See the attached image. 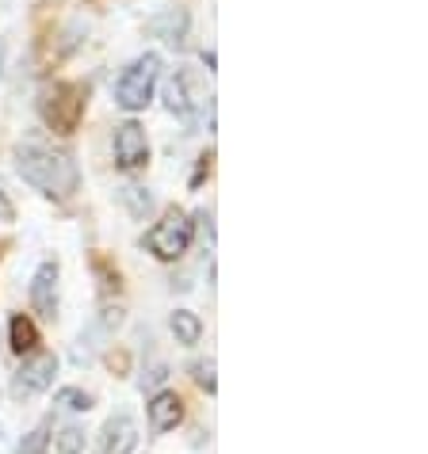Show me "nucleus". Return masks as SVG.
Returning a JSON list of instances; mask_svg holds the SVG:
<instances>
[{
  "label": "nucleus",
  "instance_id": "obj_20",
  "mask_svg": "<svg viewBox=\"0 0 428 454\" xmlns=\"http://www.w3.org/2000/svg\"><path fill=\"white\" fill-rule=\"evenodd\" d=\"M165 378H169V374H165V367H154V371H149V374L142 378V389H146V386H161Z\"/></svg>",
  "mask_w": 428,
  "mask_h": 454
},
{
  "label": "nucleus",
  "instance_id": "obj_1",
  "mask_svg": "<svg viewBox=\"0 0 428 454\" xmlns=\"http://www.w3.org/2000/svg\"><path fill=\"white\" fill-rule=\"evenodd\" d=\"M16 172L50 199H69L77 192V165L69 160V153H54L46 145H20Z\"/></svg>",
  "mask_w": 428,
  "mask_h": 454
},
{
  "label": "nucleus",
  "instance_id": "obj_12",
  "mask_svg": "<svg viewBox=\"0 0 428 454\" xmlns=\"http://www.w3.org/2000/svg\"><path fill=\"white\" fill-rule=\"evenodd\" d=\"M8 344L16 356H31V351L39 348V329H35V321L28 313H16V317L8 321Z\"/></svg>",
  "mask_w": 428,
  "mask_h": 454
},
{
  "label": "nucleus",
  "instance_id": "obj_2",
  "mask_svg": "<svg viewBox=\"0 0 428 454\" xmlns=\"http://www.w3.org/2000/svg\"><path fill=\"white\" fill-rule=\"evenodd\" d=\"M39 107H43V119H46L50 130L73 134L84 119V88L73 84V81H54V84L43 88Z\"/></svg>",
  "mask_w": 428,
  "mask_h": 454
},
{
  "label": "nucleus",
  "instance_id": "obj_9",
  "mask_svg": "<svg viewBox=\"0 0 428 454\" xmlns=\"http://www.w3.org/2000/svg\"><path fill=\"white\" fill-rule=\"evenodd\" d=\"M138 447V427L127 412L111 416L104 424V439H99V454H134Z\"/></svg>",
  "mask_w": 428,
  "mask_h": 454
},
{
  "label": "nucleus",
  "instance_id": "obj_14",
  "mask_svg": "<svg viewBox=\"0 0 428 454\" xmlns=\"http://www.w3.org/2000/svg\"><path fill=\"white\" fill-rule=\"evenodd\" d=\"M54 405L69 409V412H88V409H92V397H88L84 389H77V386H66V389H58V394H54Z\"/></svg>",
  "mask_w": 428,
  "mask_h": 454
},
{
  "label": "nucleus",
  "instance_id": "obj_7",
  "mask_svg": "<svg viewBox=\"0 0 428 454\" xmlns=\"http://www.w3.org/2000/svg\"><path fill=\"white\" fill-rule=\"evenodd\" d=\"M58 279H61L58 260H43L39 271L31 275V306L50 321H54V313H58Z\"/></svg>",
  "mask_w": 428,
  "mask_h": 454
},
{
  "label": "nucleus",
  "instance_id": "obj_8",
  "mask_svg": "<svg viewBox=\"0 0 428 454\" xmlns=\"http://www.w3.org/2000/svg\"><path fill=\"white\" fill-rule=\"evenodd\" d=\"M180 420H184V401L176 389H161V394L149 397V427H154L157 435L172 432Z\"/></svg>",
  "mask_w": 428,
  "mask_h": 454
},
{
  "label": "nucleus",
  "instance_id": "obj_15",
  "mask_svg": "<svg viewBox=\"0 0 428 454\" xmlns=\"http://www.w3.org/2000/svg\"><path fill=\"white\" fill-rule=\"evenodd\" d=\"M81 450H84V427H77V424L61 427L54 439V454H81Z\"/></svg>",
  "mask_w": 428,
  "mask_h": 454
},
{
  "label": "nucleus",
  "instance_id": "obj_19",
  "mask_svg": "<svg viewBox=\"0 0 428 454\" xmlns=\"http://www.w3.org/2000/svg\"><path fill=\"white\" fill-rule=\"evenodd\" d=\"M0 222H16V207H12V199L4 195V184H0Z\"/></svg>",
  "mask_w": 428,
  "mask_h": 454
},
{
  "label": "nucleus",
  "instance_id": "obj_3",
  "mask_svg": "<svg viewBox=\"0 0 428 454\" xmlns=\"http://www.w3.org/2000/svg\"><path fill=\"white\" fill-rule=\"evenodd\" d=\"M161 81V54L134 58L115 81V104L123 111H142L154 99V88Z\"/></svg>",
  "mask_w": 428,
  "mask_h": 454
},
{
  "label": "nucleus",
  "instance_id": "obj_6",
  "mask_svg": "<svg viewBox=\"0 0 428 454\" xmlns=\"http://www.w3.org/2000/svg\"><path fill=\"white\" fill-rule=\"evenodd\" d=\"M111 149H115V168L123 172H138L149 165V142H146V130L138 126L134 119L119 122L115 126V137H111Z\"/></svg>",
  "mask_w": 428,
  "mask_h": 454
},
{
  "label": "nucleus",
  "instance_id": "obj_18",
  "mask_svg": "<svg viewBox=\"0 0 428 454\" xmlns=\"http://www.w3.org/2000/svg\"><path fill=\"white\" fill-rule=\"evenodd\" d=\"M192 378H195V382L207 389V394H214V389H218V382H214V363H210V359L195 363V367H192Z\"/></svg>",
  "mask_w": 428,
  "mask_h": 454
},
{
  "label": "nucleus",
  "instance_id": "obj_5",
  "mask_svg": "<svg viewBox=\"0 0 428 454\" xmlns=\"http://www.w3.org/2000/svg\"><path fill=\"white\" fill-rule=\"evenodd\" d=\"M54 374H58V356H50V351H31V356L23 359V367L12 374V397L28 401L35 394H43V389L54 382Z\"/></svg>",
  "mask_w": 428,
  "mask_h": 454
},
{
  "label": "nucleus",
  "instance_id": "obj_21",
  "mask_svg": "<svg viewBox=\"0 0 428 454\" xmlns=\"http://www.w3.org/2000/svg\"><path fill=\"white\" fill-rule=\"evenodd\" d=\"M0 73H4V46H0Z\"/></svg>",
  "mask_w": 428,
  "mask_h": 454
},
{
  "label": "nucleus",
  "instance_id": "obj_13",
  "mask_svg": "<svg viewBox=\"0 0 428 454\" xmlns=\"http://www.w3.org/2000/svg\"><path fill=\"white\" fill-rule=\"evenodd\" d=\"M169 325H172L176 344H184V348L199 344V336H203V321H199V313H192V309H176Z\"/></svg>",
  "mask_w": 428,
  "mask_h": 454
},
{
  "label": "nucleus",
  "instance_id": "obj_4",
  "mask_svg": "<svg viewBox=\"0 0 428 454\" xmlns=\"http://www.w3.org/2000/svg\"><path fill=\"white\" fill-rule=\"evenodd\" d=\"M192 222H187L184 210H169L154 230L146 233V248L154 252L157 260H180L187 248H192Z\"/></svg>",
  "mask_w": 428,
  "mask_h": 454
},
{
  "label": "nucleus",
  "instance_id": "obj_11",
  "mask_svg": "<svg viewBox=\"0 0 428 454\" xmlns=\"http://www.w3.org/2000/svg\"><path fill=\"white\" fill-rule=\"evenodd\" d=\"M149 31L157 35V39H165V43H184V35H187V12L184 8H165V12H157L154 20H149Z\"/></svg>",
  "mask_w": 428,
  "mask_h": 454
},
{
  "label": "nucleus",
  "instance_id": "obj_16",
  "mask_svg": "<svg viewBox=\"0 0 428 454\" xmlns=\"http://www.w3.org/2000/svg\"><path fill=\"white\" fill-rule=\"evenodd\" d=\"M46 447H50V420H43L28 439H23L20 454H46Z\"/></svg>",
  "mask_w": 428,
  "mask_h": 454
},
{
  "label": "nucleus",
  "instance_id": "obj_10",
  "mask_svg": "<svg viewBox=\"0 0 428 454\" xmlns=\"http://www.w3.org/2000/svg\"><path fill=\"white\" fill-rule=\"evenodd\" d=\"M165 107L172 111L176 119L195 122V107H199V99L192 96V73H176V77L165 84Z\"/></svg>",
  "mask_w": 428,
  "mask_h": 454
},
{
  "label": "nucleus",
  "instance_id": "obj_17",
  "mask_svg": "<svg viewBox=\"0 0 428 454\" xmlns=\"http://www.w3.org/2000/svg\"><path fill=\"white\" fill-rule=\"evenodd\" d=\"M123 195H127V203H131V210L138 214V218H146V214L154 210V199H149V195L142 192V187H127Z\"/></svg>",
  "mask_w": 428,
  "mask_h": 454
}]
</instances>
